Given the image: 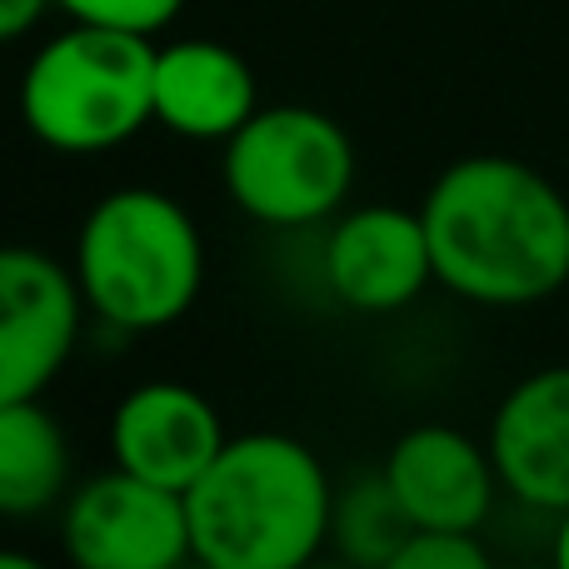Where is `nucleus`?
Segmentation results:
<instances>
[{"instance_id": "423d86ee", "label": "nucleus", "mask_w": 569, "mask_h": 569, "mask_svg": "<svg viewBox=\"0 0 569 569\" xmlns=\"http://www.w3.org/2000/svg\"><path fill=\"white\" fill-rule=\"evenodd\" d=\"M60 535L76 569H180L196 560L186 495L120 465L70 495Z\"/></svg>"}, {"instance_id": "f3484780", "label": "nucleus", "mask_w": 569, "mask_h": 569, "mask_svg": "<svg viewBox=\"0 0 569 569\" xmlns=\"http://www.w3.org/2000/svg\"><path fill=\"white\" fill-rule=\"evenodd\" d=\"M50 6H56V0H0V46L30 36Z\"/></svg>"}, {"instance_id": "1a4fd4ad", "label": "nucleus", "mask_w": 569, "mask_h": 569, "mask_svg": "<svg viewBox=\"0 0 569 569\" xmlns=\"http://www.w3.org/2000/svg\"><path fill=\"white\" fill-rule=\"evenodd\" d=\"M226 450L216 405L180 380H146L110 415V455L120 470L186 495Z\"/></svg>"}, {"instance_id": "f8f14e48", "label": "nucleus", "mask_w": 569, "mask_h": 569, "mask_svg": "<svg viewBox=\"0 0 569 569\" xmlns=\"http://www.w3.org/2000/svg\"><path fill=\"white\" fill-rule=\"evenodd\" d=\"M256 76L220 40L156 46V120L186 140H230L256 116Z\"/></svg>"}, {"instance_id": "412c9836", "label": "nucleus", "mask_w": 569, "mask_h": 569, "mask_svg": "<svg viewBox=\"0 0 569 569\" xmlns=\"http://www.w3.org/2000/svg\"><path fill=\"white\" fill-rule=\"evenodd\" d=\"M180 569H216V565H206V560H186Z\"/></svg>"}, {"instance_id": "39448f33", "label": "nucleus", "mask_w": 569, "mask_h": 569, "mask_svg": "<svg viewBox=\"0 0 569 569\" xmlns=\"http://www.w3.org/2000/svg\"><path fill=\"white\" fill-rule=\"evenodd\" d=\"M226 190L250 220L300 230L330 220L355 186V140L310 106H266L226 140Z\"/></svg>"}, {"instance_id": "2eb2a0df", "label": "nucleus", "mask_w": 569, "mask_h": 569, "mask_svg": "<svg viewBox=\"0 0 569 569\" xmlns=\"http://www.w3.org/2000/svg\"><path fill=\"white\" fill-rule=\"evenodd\" d=\"M70 20L80 26H106V30H126V36H160L170 20L180 16L186 0H56Z\"/></svg>"}, {"instance_id": "9d476101", "label": "nucleus", "mask_w": 569, "mask_h": 569, "mask_svg": "<svg viewBox=\"0 0 569 569\" xmlns=\"http://www.w3.org/2000/svg\"><path fill=\"white\" fill-rule=\"evenodd\" d=\"M385 480L400 495L415 530L475 535L495 505L500 475H495L490 445H475L455 425H415L395 440Z\"/></svg>"}, {"instance_id": "aec40b11", "label": "nucleus", "mask_w": 569, "mask_h": 569, "mask_svg": "<svg viewBox=\"0 0 569 569\" xmlns=\"http://www.w3.org/2000/svg\"><path fill=\"white\" fill-rule=\"evenodd\" d=\"M300 569H360V565L340 560V555H330V560H320V555H315V560H310V565H300Z\"/></svg>"}, {"instance_id": "dca6fc26", "label": "nucleus", "mask_w": 569, "mask_h": 569, "mask_svg": "<svg viewBox=\"0 0 569 569\" xmlns=\"http://www.w3.org/2000/svg\"><path fill=\"white\" fill-rule=\"evenodd\" d=\"M380 569H495V565L475 535L420 530V535H410Z\"/></svg>"}, {"instance_id": "6ab92c4d", "label": "nucleus", "mask_w": 569, "mask_h": 569, "mask_svg": "<svg viewBox=\"0 0 569 569\" xmlns=\"http://www.w3.org/2000/svg\"><path fill=\"white\" fill-rule=\"evenodd\" d=\"M0 569H46V565L30 560V555H20V550H0Z\"/></svg>"}, {"instance_id": "6e6552de", "label": "nucleus", "mask_w": 569, "mask_h": 569, "mask_svg": "<svg viewBox=\"0 0 569 569\" xmlns=\"http://www.w3.org/2000/svg\"><path fill=\"white\" fill-rule=\"evenodd\" d=\"M325 280L335 300L365 315H395L435 280L425 216L405 206H360L325 240Z\"/></svg>"}, {"instance_id": "4468645a", "label": "nucleus", "mask_w": 569, "mask_h": 569, "mask_svg": "<svg viewBox=\"0 0 569 569\" xmlns=\"http://www.w3.org/2000/svg\"><path fill=\"white\" fill-rule=\"evenodd\" d=\"M415 530V520L405 515L400 495L390 490V480L380 475H360L345 490H335L330 500V545L340 560L360 565V569H380L400 550Z\"/></svg>"}, {"instance_id": "a211bd4d", "label": "nucleus", "mask_w": 569, "mask_h": 569, "mask_svg": "<svg viewBox=\"0 0 569 569\" xmlns=\"http://www.w3.org/2000/svg\"><path fill=\"white\" fill-rule=\"evenodd\" d=\"M550 569H569V515H560V535H555V565Z\"/></svg>"}, {"instance_id": "9b49d317", "label": "nucleus", "mask_w": 569, "mask_h": 569, "mask_svg": "<svg viewBox=\"0 0 569 569\" xmlns=\"http://www.w3.org/2000/svg\"><path fill=\"white\" fill-rule=\"evenodd\" d=\"M490 460L515 500L569 515V365L525 375L505 395L490 420Z\"/></svg>"}, {"instance_id": "7ed1b4c3", "label": "nucleus", "mask_w": 569, "mask_h": 569, "mask_svg": "<svg viewBox=\"0 0 569 569\" xmlns=\"http://www.w3.org/2000/svg\"><path fill=\"white\" fill-rule=\"evenodd\" d=\"M70 270L106 325L166 330L200 300L206 240L180 200L130 186L90 206Z\"/></svg>"}, {"instance_id": "f03ea898", "label": "nucleus", "mask_w": 569, "mask_h": 569, "mask_svg": "<svg viewBox=\"0 0 569 569\" xmlns=\"http://www.w3.org/2000/svg\"><path fill=\"white\" fill-rule=\"evenodd\" d=\"M335 485L295 435H236L186 490L196 560L216 569H300L330 545Z\"/></svg>"}, {"instance_id": "0eeeda50", "label": "nucleus", "mask_w": 569, "mask_h": 569, "mask_svg": "<svg viewBox=\"0 0 569 569\" xmlns=\"http://www.w3.org/2000/svg\"><path fill=\"white\" fill-rule=\"evenodd\" d=\"M76 270L36 246H0V405L40 400L80 335Z\"/></svg>"}, {"instance_id": "f257e3e1", "label": "nucleus", "mask_w": 569, "mask_h": 569, "mask_svg": "<svg viewBox=\"0 0 569 569\" xmlns=\"http://www.w3.org/2000/svg\"><path fill=\"white\" fill-rule=\"evenodd\" d=\"M435 280L470 305L520 310L569 280V200L510 156H465L420 206Z\"/></svg>"}, {"instance_id": "20e7f679", "label": "nucleus", "mask_w": 569, "mask_h": 569, "mask_svg": "<svg viewBox=\"0 0 569 569\" xmlns=\"http://www.w3.org/2000/svg\"><path fill=\"white\" fill-rule=\"evenodd\" d=\"M20 120L46 150L106 156L156 120V46L106 26L60 30L20 76Z\"/></svg>"}, {"instance_id": "ddd939ff", "label": "nucleus", "mask_w": 569, "mask_h": 569, "mask_svg": "<svg viewBox=\"0 0 569 569\" xmlns=\"http://www.w3.org/2000/svg\"><path fill=\"white\" fill-rule=\"evenodd\" d=\"M70 490V440L40 400L0 405V515L30 520Z\"/></svg>"}]
</instances>
